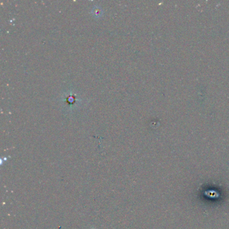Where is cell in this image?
Segmentation results:
<instances>
[{
    "label": "cell",
    "mask_w": 229,
    "mask_h": 229,
    "mask_svg": "<svg viewBox=\"0 0 229 229\" xmlns=\"http://www.w3.org/2000/svg\"><path fill=\"white\" fill-rule=\"evenodd\" d=\"M90 229H96V228H90Z\"/></svg>",
    "instance_id": "obj_1"
}]
</instances>
